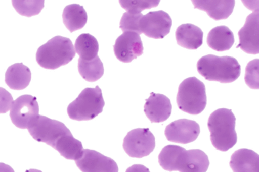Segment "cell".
<instances>
[{
  "label": "cell",
  "mask_w": 259,
  "mask_h": 172,
  "mask_svg": "<svg viewBox=\"0 0 259 172\" xmlns=\"http://www.w3.org/2000/svg\"><path fill=\"white\" fill-rule=\"evenodd\" d=\"M143 16V14L141 13L131 14L125 12L121 18L119 28L123 32H133L140 35L142 34L140 30V21Z\"/></svg>",
  "instance_id": "cell-27"
},
{
  "label": "cell",
  "mask_w": 259,
  "mask_h": 172,
  "mask_svg": "<svg viewBox=\"0 0 259 172\" xmlns=\"http://www.w3.org/2000/svg\"><path fill=\"white\" fill-rule=\"evenodd\" d=\"M234 36L232 30L226 26L212 28L207 36L208 46L216 51L230 50L234 43Z\"/></svg>",
  "instance_id": "cell-20"
},
{
  "label": "cell",
  "mask_w": 259,
  "mask_h": 172,
  "mask_svg": "<svg viewBox=\"0 0 259 172\" xmlns=\"http://www.w3.org/2000/svg\"><path fill=\"white\" fill-rule=\"evenodd\" d=\"M0 172H14V171L10 165L0 163Z\"/></svg>",
  "instance_id": "cell-31"
},
{
  "label": "cell",
  "mask_w": 259,
  "mask_h": 172,
  "mask_svg": "<svg viewBox=\"0 0 259 172\" xmlns=\"http://www.w3.org/2000/svg\"><path fill=\"white\" fill-rule=\"evenodd\" d=\"M158 159L162 168L168 171L206 172L209 166L208 157L203 151H187L178 145L164 147Z\"/></svg>",
  "instance_id": "cell-1"
},
{
  "label": "cell",
  "mask_w": 259,
  "mask_h": 172,
  "mask_svg": "<svg viewBox=\"0 0 259 172\" xmlns=\"http://www.w3.org/2000/svg\"><path fill=\"white\" fill-rule=\"evenodd\" d=\"M31 80V72L22 63L10 66L5 74L6 84L14 90H22L29 85Z\"/></svg>",
  "instance_id": "cell-19"
},
{
  "label": "cell",
  "mask_w": 259,
  "mask_h": 172,
  "mask_svg": "<svg viewBox=\"0 0 259 172\" xmlns=\"http://www.w3.org/2000/svg\"><path fill=\"white\" fill-rule=\"evenodd\" d=\"M80 58L91 61L97 58L99 52V43L96 38L90 34H82L75 42V48Z\"/></svg>",
  "instance_id": "cell-23"
},
{
  "label": "cell",
  "mask_w": 259,
  "mask_h": 172,
  "mask_svg": "<svg viewBox=\"0 0 259 172\" xmlns=\"http://www.w3.org/2000/svg\"><path fill=\"white\" fill-rule=\"evenodd\" d=\"M171 26V18L163 10L150 12L143 15L140 21L141 33L154 39H162L167 36Z\"/></svg>",
  "instance_id": "cell-10"
},
{
  "label": "cell",
  "mask_w": 259,
  "mask_h": 172,
  "mask_svg": "<svg viewBox=\"0 0 259 172\" xmlns=\"http://www.w3.org/2000/svg\"><path fill=\"white\" fill-rule=\"evenodd\" d=\"M105 106L102 92L99 86L87 88L79 94L78 98L69 104L67 112L75 121L92 120L103 112Z\"/></svg>",
  "instance_id": "cell-5"
},
{
  "label": "cell",
  "mask_w": 259,
  "mask_h": 172,
  "mask_svg": "<svg viewBox=\"0 0 259 172\" xmlns=\"http://www.w3.org/2000/svg\"><path fill=\"white\" fill-rule=\"evenodd\" d=\"M198 72L206 80L228 84L234 82L241 74V66L232 56L213 54L202 56L196 65Z\"/></svg>",
  "instance_id": "cell-3"
},
{
  "label": "cell",
  "mask_w": 259,
  "mask_h": 172,
  "mask_svg": "<svg viewBox=\"0 0 259 172\" xmlns=\"http://www.w3.org/2000/svg\"><path fill=\"white\" fill-rule=\"evenodd\" d=\"M119 2L121 7L124 8L129 14H138L141 13L144 10L157 7L160 2L159 0L158 1L156 0H135V1L120 0Z\"/></svg>",
  "instance_id": "cell-26"
},
{
  "label": "cell",
  "mask_w": 259,
  "mask_h": 172,
  "mask_svg": "<svg viewBox=\"0 0 259 172\" xmlns=\"http://www.w3.org/2000/svg\"><path fill=\"white\" fill-rule=\"evenodd\" d=\"M200 132L199 125L196 121L179 119L167 125L165 135L171 142L188 144L196 140Z\"/></svg>",
  "instance_id": "cell-12"
},
{
  "label": "cell",
  "mask_w": 259,
  "mask_h": 172,
  "mask_svg": "<svg viewBox=\"0 0 259 172\" xmlns=\"http://www.w3.org/2000/svg\"><path fill=\"white\" fill-rule=\"evenodd\" d=\"M75 55L76 51L70 39L57 36L38 48L36 60L42 68L56 70L68 64Z\"/></svg>",
  "instance_id": "cell-4"
},
{
  "label": "cell",
  "mask_w": 259,
  "mask_h": 172,
  "mask_svg": "<svg viewBox=\"0 0 259 172\" xmlns=\"http://www.w3.org/2000/svg\"><path fill=\"white\" fill-rule=\"evenodd\" d=\"M78 68L80 76L89 82H96L104 74L103 64L99 56L91 61L79 58Z\"/></svg>",
  "instance_id": "cell-24"
},
{
  "label": "cell",
  "mask_w": 259,
  "mask_h": 172,
  "mask_svg": "<svg viewBox=\"0 0 259 172\" xmlns=\"http://www.w3.org/2000/svg\"><path fill=\"white\" fill-rule=\"evenodd\" d=\"M27 129L34 140L46 143L53 148L61 137L71 133L64 123L42 115L32 120Z\"/></svg>",
  "instance_id": "cell-7"
},
{
  "label": "cell",
  "mask_w": 259,
  "mask_h": 172,
  "mask_svg": "<svg viewBox=\"0 0 259 172\" xmlns=\"http://www.w3.org/2000/svg\"><path fill=\"white\" fill-rule=\"evenodd\" d=\"M194 8L205 11L208 15L215 20L227 19L234 10V0L226 1H196L192 0Z\"/></svg>",
  "instance_id": "cell-18"
},
{
  "label": "cell",
  "mask_w": 259,
  "mask_h": 172,
  "mask_svg": "<svg viewBox=\"0 0 259 172\" xmlns=\"http://www.w3.org/2000/svg\"><path fill=\"white\" fill-rule=\"evenodd\" d=\"M125 172H150L149 169L143 165L136 164L132 165Z\"/></svg>",
  "instance_id": "cell-30"
},
{
  "label": "cell",
  "mask_w": 259,
  "mask_h": 172,
  "mask_svg": "<svg viewBox=\"0 0 259 172\" xmlns=\"http://www.w3.org/2000/svg\"><path fill=\"white\" fill-rule=\"evenodd\" d=\"M258 32L259 12L256 10L247 16L244 26L239 30L240 43L237 48H240L246 53L258 54Z\"/></svg>",
  "instance_id": "cell-13"
},
{
  "label": "cell",
  "mask_w": 259,
  "mask_h": 172,
  "mask_svg": "<svg viewBox=\"0 0 259 172\" xmlns=\"http://www.w3.org/2000/svg\"><path fill=\"white\" fill-rule=\"evenodd\" d=\"M44 0H12L16 12L20 15L31 17L37 15L44 7Z\"/></svg>",
  "instance_id": "cell-25"
},
{
  "label": "cell",
  "mask_w": 259,
  "mask_h": 172,
  "mask_svg": "<svg viewBox=\"0 0 259 172\" xmlns=\"http://www.w3.org/2000/svg\"><path fill=\"white\" fill-rule=\"evenodd\" d=\"M155 147V138L149 129H133L123 139L125 152L133 158L147 157Z\"/></svg>",
  "instance_id": "cell-8"
},
{
  "label": "cell",
  "mask_w": 259,
  "mask_h": 172,
  "mask_svg": "<svg viewBox=\"0 0 259 172\" xmlns=\"http://www.w3.org/2000/svg\"><path fill=\"white\" fill-rule=\"evenodd\" d=\"M63 22L70 32L82 29L87 24V14L84 8L78 4H70L64 8Z\"/></svg>",
  "instance_id": "cell-22"
},
{
  "label": "cell",
  "mask_w": 259,
  "mask_h": 172,
  "mask_svg": "<svg viewBox=\"0 0 259 172\" xmlns=\"http://www.w3.org/2000/svg\"><path fill=\"white\" fill-rule=\"evenodd\" d=\"M172 105L171 101L163 94L152 92L146 100L144 111L151 123L164 122L171 116Z\"/></svg>",
  "instance_id": "cell-15"
},
{
  "label": "cell",
  "mask_w": 259,
  "mask_h": 172,
  "mask_svg": "<svg viewBox=\"0 0 259 172\" xmlns=\"http://www.w3.org/2000/svg\"><path fill=\"white\" fill-rule=\"evenodd\" d=\"M176 38L178 45L187 49L196 50L203 42V32L194 24H184L176 30Z\"/></svg>",
  "instance_id": "cell-16"
},
{
  "label": "cell",
  "mask_w": 259,
  "mask_h": 172,
  "mask_svg": "<svg viewBox=\"0 0 259 172\" xmlns=\"http://www.w3.org/2000/svg\"><path fill=\"white\" fill-rule=\"evenodd\" d=\"M82 172H118V166L113 159L90 149H84L82 157L75 161Z\"/></svg>",
  "instance_id": "cell-14"
},
{
  "label": "cell",
  "mask_w": 259,
  "mask_h": 172,
  "mask_svg": "<svg viewBox=\"0 0 259 172\" xmlns=\"http://www.w3.org/2000/svg\"><path fill=\"white\" fill-rule=\"evenodd\" d=\"M176 100L178 108L183 112L190 114H199L206 106L204 83L195 77L186 79L180 85Z\"/></svg>",
  "instance_id": "cell-6"
},
{
  "label": "cell",
  "mask_w": 259,
  "mask_h": 172,
  "mask_svg": "<svg viewBox=\"0 0 259 172\" xmlns=\"http://www.w3.org/2000/svg\"><path fill=\"white\" fill-rule=\"evenodd\" d=\"M39 113V106L35 97L23 95L14 101L10 109L12 123L18 128L25 129Z\"/></svg>",
  "instance_id": "cell-9"
},
{
  "label": "cell",
  "mask_w": 259,
  "mask_h": 172,
  "mask_svg": "<svg viewBox=\"0 0 259 172\" xmlns=\"http://www.w3.org/2000/svg\"><path fill=\"white\" fill-rule=\"evenodd\" d=\"M26 172H42L41 171L38 170V169H28V170L26 171Z\"/></svg>",
  "instance_id": "cell-32"
},
{
  "label": "cell",
  "mask_w": 259,
  "mask_h": 172,
  "mask_svg": "<svg viewBox=\"0 0 259 172\" xmlns=\"http://www.w3.org/2000/svg\"><path fill=\"white\" fill-rule=\"evenodd\" d=\"M230 165L234 172H259V155L250 149H239L231 157Z\"/></svg>",
  "instance_id": "cell-17"
},
{
  "label": "cell",
  "mask_w": 259,
  "mask_h": 172,
  "mask_svg": "<svg viewBox=\"0 0 259 172\" xmlns=\"http://www.w3.org/2000/svg\"><path fill=\"white\" fill-rule=\"evenodd\" d=\"M259 60L258 59L251 61L247 65L245 73V82L250 88H259Z\"/></svg>",
  "instance_id": "cell-28"
},
{
  "label": "cell",
  "mask_w": 259,
  "mask_h": 172,
  "mask_svg": "<svg viewBox=\"0 0 259 172\" xmlns=\"http://www.w3.org/2000/svg\"><path fill=\"white\" fill-rule=\"evenodd\" d=\"M14 100L6 89L0 88V114H5L11 109Z\"/></svg>",
  "instance_id": "cell-29"
},
{
  "label": "cell",
  "mask_w": 259,
  "mask_h": 172,
  "mask_svg": "<svg viewBox=\"0 0 259 172\" xmlns=\"http://www.w3.org/2000/svg\"><path fill=\"white\" fill-rule=\"evenodd\" d=\"M113 49L117 60L121 62L130 63L141 56L144 48L139 34L125 32L117 38Z\"/></svg>",
  "instance_id": "cell-11"
},
{
  "label": "cell",
  "mask_w": 259,
  "mask_h": 172,
  "mask_svg": "<svg viewBox=\"0 0 259 172\" xmlns=\"http://www.w3.org/2000/svg\"><path fill=\"white\" fill-rule=\"evenodd\" d=\"M54 148L64 158L75 161L79 160L84 153L82 143L75 139L71 133L61 137Z\"/></svg>",
  "instance_id": "cell-21"
},
{
  "label": "cell",
  "mask_w": 259,
  "mask_h": 172,
  "mask_svg": "<svg viewBox=\"0 0 259 172\" xmlns=\"http://www.w3.org/2000/svg\"><path fill=\"white\" fill-rule=\"evenodd\" d=\"M236 120L234 113L229 109H218L210 114L208 128L214 148L226 152L236 144L238 137L235 130Z\"/></svg>",
  "instance_id": "cell-2"
}]
</instances>
